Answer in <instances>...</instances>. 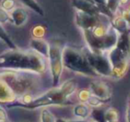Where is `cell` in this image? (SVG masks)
<instances>
[{
  "instance_id": "1",
  "label": "cell",
  "mask_w": 130,
  "mask_h": 122,
  "mask_svg": "<svg viewBox=\"0 0 130 122\" xmlns=\"http://www.w3.org/2000/svg\"><path fill=\"white\" fill-rule=\"evenodd\" d=\"M77 84L74 79H68L60 86L52 87L45 93L36 96L29 103H22L17 101L13 103L6 104V108L19 107L25 110H37L39 108H46L48 106H66L73 104L70 100L71 96L77 91Z\"/></svg>"
},
{
  "instance_id": "2",
  "label": "cell",
  "mask_w": 130,
  "mask_h": 122,
  "mask_svg": "<svg viewBox=\"0 0 130 122\" xmlns=\"http://www.w3.org/2000/svg\"><path fill=\"white\" fill-rule=\"evenodd\" d=\"M0 69L41 75L46 70V63L45 58L33 50L9 49L0 54Z\"/></svg>"
},
{
  "instance_id": "3",
  "label": "cell",
  "mask_w": 130,
  "mask_h": 122,
  "mask_svg": "<svg viewBox=\"0 0 130 122\" xmlns=\"http://www.w3.org/2000/svg\"><path fill=\"white\" fill-rule=\"evenodd\" d=\"M3 79L17 96V100L26 95L34 96L40 89V75L29 71L3 70L0 72Z\"/></svg>"
},
{
  "instance_id": "4",
  "label": "cell",
  "mask_w": 130,
  "mask_h": 122,
  "mask_svg": "<svg viewBox=\"0 0 130 122\" xmlns=\"http://www.w3.org/2000/svg\"><path fill=\"white\" fill-rule=\"evenodd\" d=\"M62 63L63 67L71 71L86 77H98L90 64L87 62L83 49L66 45L62 48Z\"/></svg>"
},
{
  "instance_id": "5",
  "label": "cell",
  "mask_w": 130,
  "mask_h": 122,
  "mask_svg": "<svg viewBox=\"0 0 130 122\" xmlns=\"http://www.w3.org/2000/svg\"><path fill=\"white\" fill-rule=\"evenodd\" d=\"M87 62L98 77L111 78V65L107 53H94L88 48L83 49Z\"/></svg>"
},
{
  "instance_id": "6",
  "label": "cell",
  "mask_w": 130,
  "mask_h": 122,
  "mask_svg": "<svg viewBox=\"0 0 130 122\" xmlns=\"http://www.w3.org/2000/svg\"><path fill=\"white\" fill-rule=\"evenodd\" d=\"M107 55L111 65V78L115 79H122L128 70L130 58L116 45L107 53Z\"/></svg>"
},
{
  "instance_id": "7",
  "label": "cell",
  "mask_w": 130,
  "mask_h": 122,
  "mask_svg": "<svg viewBox=\"0 0 130 122\" xmlns=\"http://www.w3.org/2000/svg\"><path fill=\"white\" fill-rule=\"evenodd\" d=\"M49 66L52 75L53 87L59 86L61 76L63 70L62 63V48L58 45H50L49 52Z\"/></svg>"
},
{
  "instance_id": "8",
  "label": "cell",
  "mask_w": 130,
  "mask_h": 122,
  "mask_svg": "<svg viewBox=\"0 0 130 122\" xmlns=\"http://www.w3.org/2000/svg\"><path fill=\"white\" fill-rule=\"evenodd\" d=\"M105 17L103 14L99 15H91L88 13H83V12L77 11L75 15V20L76 24L82 31L85 30H91L94 27L100 24L103 21V18Z\"/></svg>"
},
{
  "instance_id": "9",
  "label": "cell",
  "mask_w": 130,
  "mask_h": 122,
  "mask_svg": "<svg viewBox=\"0 0 130 122\" xmlns=\"http://www.w3.org/2000/svg\"><path fill=\"white\" fill-rule=\"evenodd\" d=\"M91 93L93 95L99 97L104 100H111V89L107 83L101 80H94L89 86Z\"/></svg>"
},
{
  "instance_id": "10",
  "label": "cell",
  "mask_w": 130,
  "mask_h": 122,
  "mask_svg": "<svg viewBox=\"0 0 130 122\" xmlns=\"http://www.w3.org/2000/svg\"><path fill=\"white\" fill-rule=\"evenodd\" d=\"M29 47L31 50L37 52L45 59H48L49 52H50V44L45 41L44 38H32L29 41Z\"/></svg>"
},
{
  "instance_id": "11",
  "label": "cell",
  "mask_w": 130,
  "mask_h": 122,
  "mask_svg": "<svg viewBox=\"0 0 130 122\" xmlns=\"http://www.w3.org/2000/svg\"><path fill=\"white\" fill-rule=\"evenodd\" d=\"M72 6L77 11L83 12L91 15L101 14L96 5L88 2L87 0H72Z\"/></svg>"
},
{
  "instance_id": "12",
  "label": "cell",
  "mask_w": 130,
  "mask_h": 122,
  "mask_svg": "<svg viewBox=\"0 0 130 122\" xmlns=\"http://www.w3.org/2000/svg\"><path fill=\"white\" fill-rule=\"evenodd\" d=\"M17 101V96L3 79H0V103L10 104Z\"/></svg>"
},
{
  "instance_id": "13",
  "label": "cell",
  "mask_w": 130,
  "mask_h": 122,
  "mask_svg": "<svg viewBox=\"0 0 130 122\" xmlns=\"http://www.w3.org/2000/svg\"><path fill=\"white\" fill-rule=\"evenodd\" d=\"M11 22L16 27H21L24 25L28 21V13L25 9L22 7H16L11 11Z\"/></svg>"
},
{
  "instance_id": "14",
  "label": "cell",
  "mask_w": 130,
  "mask_h": 122,
  "mask_svg": "<svg viewBox=\"0 0 130 122\" xmlns=\"http://www.w3.org/2000/svg\"><path fill=\"white\" fill-rule=\"evenodd\" d=\"M110 24H111V27L119 33V35L127 33L130 30V27L127 22L122 15L114 16V18L110 20Z\"/></svg>"
},
{
  "instance_id": "15",
  "label": "cell",
  "mask_w": 130,
  "mask_h": 122,
  "mask_svg": "<svg viewBox=\"0 0 130 122\" xmlns=\"http://www.w3.org/2000/svg\"><path fill=\"white\" fill-rule=\"evenodd\" d=\"M92 108L87 103L78 102L73 107V114L80 119H87L90 117Z\"/></svg>"
},
{
  "instance_id": "16",
  "label": "cell",
  "mask_w": 130,
  "mask_h": 122,
  "mask_svg": "<svg viewBox=\"0 0 130 122\" xmlns=\"http://www.w3.org/2000/svg\"><path fill=\"white\" fill-rule=\"evenodd\" d=\"M116 47L130 58V33L119 34Z\"/></svg>"
},
{
  "instance_id": "17",
  "label": "cell",
  "mask_w": 130,
  "mask_h": 122,
  "mask_svg": "<svg viewBox=\"0 0 130 122\" xmlns=\"http://www.w3.org/2000/svg\"><path fill=\"white\" fill-rule=\"evenodd\" d=\"M105 110L106 108L98 107V108H92L91 111V119L94 120L95 122H105Z\"/></svg>"
},
{
  "instance_id": "18",
  "label": "cell",
  "mask_w": 130,
  "mask_h": 122,
  "mask_svg": "<svg viewBox=\"0 0 130 122\" xmlns=\"http://www.w3.org/2000/svg\"><path fill=\"white\" fill-rule=\"evenodd\" d=\"M20 2H22V5H24L25 6L29 7L30 10H32L33 12L37 13L38 14L44 16L45 13H44V10L42 9V7L38 4L36 0H19Z\"/></svg>"
},
{
  "instance_id": "19",
  "label": "cell",
  "mask_w": 130,
  "mask_h": 122,
  "mask_svg": "<svg viewBox=\"0 0 130 122\" xmlns=\"http://www.w3.org/2000/svg\"><path fill=\"white\" fill-rule=\"evenodd\" d=\"M0 40L4 42L6 45H7V47H9V49H17L18 47H16L13 41L11 39V38L9 37V35L7 34V32L6 31V29L3 28V26L0 24Z\"/></svg>"
},
{
  "instance_id": "20",
  "label": "cell",
  "mask_w": 130,
  "mask_h": 122,
  "mask_svg": "<svg viewBox=\"0 0 130 122\" xmlns=\"http://www.w3.org/2000/svg\"><path fill=\"white\" fill-rule=\"evenodd\" d=\"M110 100H104V99H101L99 97L95 96V95H91L90 98L87 102V104L89 105L91 108H98V107H103L104 104L108 103Z\"/></svg>"
},
{
  "instance_id": "21",
  "label": "cell",
  "mask_w": 130,
  "mask_h": 122,
  "mask_svg": "<svg viewBox=\"0 0 130 122\" xmlns=\"http://www.w3.org/2000/svg\"><path fill=\"white\" fill-rule=\"evenodd\" d=\"M119 120V113L115 108H106L105 110V122Z\"/></svg>"
},
{
  "instance_id": "22",
  "label": "cell",
  "mask_w": 130,
  "mask_h": 122,
  "mask_svg": "<svg viewBox=\"0 0 130 122\" xmlns=\"http://www.w3.org/2000/svg\"><path fill=\"white\" fill-rule=\"evenodd\" d=\"M57 118L54 114L46 108H44L41 111L40 116V122H56Z\"/></svg>"
},
{
  "instance_id": "23",
  "label": "cell",
  "mask_w": 130,
  "mask_h": 122,
  "mask_svg": "<svg viewBox=\"0 0 130 122\" xmlns=\"http://www.w3.org/2000/svg\"><path fill=\"white\" fill-rule=\"evenodd\" d=\"M91 95H92V93H91L89 88H83V89L78 90L77 96H78V100L79 101V102L87 103V102L90 98Z\"/></svg>"
},
{
  "instance_id": "24",
  "label": "cell",
  "mask_w": 130,
  "mask_h": 122,
  "mask_svg": "<svg viewBox=\"0 0 130 122\" xmlns=\"http://www.w3.org/2000/svg\"><path fill=\"white\" fill-rule=\"evenodd\" d=\"M45 28L41 25H37L32 29V35L33 38H43V37L45 36Z\"/></svg>"
},
{
  "instance_id": "25",
  "label": "cell",
  "mask_w": 130,
  "mask_h": 122,
  "mask_svg": "<svg viewBox=\"0 0 130 122\" xmlns=\"http://www.w3.org/2000/svg\"><path fill=\"white\" fill-rule=\"evenodd\" d=\"M106 6L108 9L115 14L119 6V0H106Z\"/></svg>"
},
{
  "instance_id": "26",
  "label": "cell",
  "mask_w": 130,
  "mask_h": 122,
  "mask_svg": "<svg viewBox=\"0 0 130 122\" xmlns=\"http://www.w3.org/2000/svg\"><path fill=\"white\" fill-rule=\"evenodd\" d=\"M14 0H3L1 2V7L6 11H13L14 9Z\"/></svg>"
},
{
  "instance_id": "27",
  "label": "cell",
  "mask_w": 130,
  "mask_h": 122,
  "mask_svg": "<svg viewBox=\"0 0 130 122\" xmlns=\"http://www.w3.org/2000/svg\"><path fill=\"white\" fill-rule=\"evenodd\" d=\"M11 21V15L6 10L0 7V24L6 23L7 22Z\"/></svg>"
},
{
  "instance_id": "28",
  "label": "cell",
  "mask_w": 130,
  "mask_h": 122,
  "mask_svg": "<svg viewBox=\"0 0 130 122\" xmlns=\"http://www.w3.org/2000/svg\"><path fill=\"white\" fill-rule=\"evenodd\" d=\"M56 122H95L93 119H76V120H70L65 118H59L56 119Z\"/></svg>"
},
{
  "instance_id": "29",
  "label": "cell",
  "mask_w": 130,
  "mask_h": 122,
  "mask_svg": "<svg viewBox=\"0 0 130 122\" xmlns=\"http://www.w3.org/2000/svg\"><path fill=\"white\" fill-rule=\"evenodd\" d=\"M8 118L7 113H6V110L1 106L0 104V121H6Z\"/></svg>"
},
{
  "instance_id": "30",
  "label": "cell",
  "mask_w": 130,
  "mask_h": 122,
  "mask_svg": "<svg viewBox=\"0 0 130 122\" xmlns=\"http://www.w3.org/2000/svg\"><path fill=\"white\" fill-rule=\"evenodd\" d=\"M126 122H130V100H128L127 104H126Z\"/></svg>"
},
{
  "instance_id": "31",
  "label": "cell",
  "mask_w": 130,
  "mask_h": 122,
  "mask_svg": "<svg viewBox=\"0 0 130 122\" xmlns=\"http://www.w3.org/2000/svg\"><path fill=\"white\" fill-rule=\"evenodd\" d=\"M129 2V0H119V5H126Z\"/></svg>"
},
{
  "instance_id": "32",
  "label": "cell",
  "mask_w": 130,
  "mask_h": 122,
  "mask_svg": "<svg viewBox=\"0 0 130 122\" xmlns=\"http://www.w3.org/2000/svg\"><path fill=\"white\" fill-rule=\"evenodd\" d=\"M87 1H88V2H91V3H93V4H94V1H93V0H87Z\"/></svg>"
},
{
  "instance_id": "33",
  "label": "cell",
  "mask_w": 130,
  "mask_h": 122,
  "mask_svg": "<svg viewBox=\"0 0 130 122\" xmlns=\"http://www.w3.org/2000/svg\"><path fill=\"white\" fill-rule=\"evenodd\" d=\"M110 122H119V120H114V121H110Z\"/></svg>"
},
{
  "instance_id": "34",
  "label": "cell",
  "mask_w": 130,
  "mask_h": 122,
  "mask_svg": "<svg viewBox=\"0 0 130 122\" xmlns=\"http://www.w3.org/2000/svg\"><path fill=\"white\" fill-rule=\"evenodd\" d=\"M0 122H7V121H0Z\"/></svg>"
},
{
  "instance_id": "35",
  "label": "cell",
  "mask_w": 130,
  "mask_h": 122,
  "mask_svg": "<svg viewBox=\"0 0 130 122\" xmlns=\"http://www.w3.org/2000/svg\"><path fill=\"white\" fill-rule=\"evenodd\" d=\"M129 100H130V98H129Z\"/></svg>"
}]
</instances>
